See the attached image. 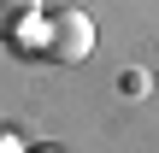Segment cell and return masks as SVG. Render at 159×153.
Returning a JSON list of instances; mask_svg holds the SVG:
<instances>
[{
    "label": "cell",
    "instance_id": "3",
    "mask_svg": "<svg viewBox=\"0 0 159 153\" xmlns=\"http://www.w3.org/2000/svg\"><path fill=\"white\" fill-rule=\"evenodd\" d=\"M0 153H24V147H18V136H0Z\"/></svg>",
    "mask_w": 159,
    "mask_h": 153
},
{
    "label": "cell",
    "instance_id": "1",
    "mask_svg": "<svg viewBox=\"0 0 159 153\" xmlns=\"http://www.w3.org/2000/svg\"><path fill=\"white\" fill-rule=\"evenodd\" d=\"M24 41H30L35 53L59 59V65H77V59L94 53V24H89V12H59V18H47V24H30Z\"/></svg>",
    "mask_w": 159,
    "mask_h": 153
},
{
    "label": "cell",
    "instance_id": "4",
    "mask_svg": "<svg viewBox=\"0 0 159 153\" xmlns=\"http://www.w3.org/2000/svg\"><path fill=\"white\" fill-rule=\"evenodd\" d=\"M35 153H53V147H35Z\"/></svg>",
    "mask_w": 159,
    "mask_h": 153
},
{
    "label": "cell",
    "instance_id": "2",
    "mask_svg": "<svg viewBox=\"0 0 159 153\" xmlns=\"http://www.w3.org/2000/svg\"><path fill=\"white\" fill-rule=\"evenodd\" d=\"M35 12H41V0H0V35H6V41L24 35V29L35 24Z\"/></svg>",
    "mask_w": 159,
    "mask_h": 153
}]
</instances>
